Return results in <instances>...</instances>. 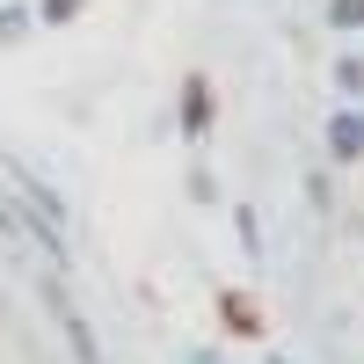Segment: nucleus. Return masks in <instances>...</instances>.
Instances as JSON below:
<instances>
[{"instance_id":"f8f14e48","label":"nucleus","mask_w":364,"mask_h":364,"mask_svg":"<svg viewBox=\"0 0 364 364\" xmlns=\"http://www.w3.org/2000/svg\"><path fill=\"white\" fill-rule=\"evenodd\" d=\"M255 364H291V357H255Z\"/></svg>"},{"instance_id":"423d86ee","label":"nucleus","mask_w":364,"mask_h":364,"mask_svg":"<svg viewBox=\"0 0 364 364\" xmlns=\"http://www.w3.org/2000/svg\"><path fill=\"white\" fill-rule=\"evenodd\" d=\"M321 29L336 44H364V0H321Z\"/></svg>"},{"instance_id":"9b49d317","label":"nucleus","mask_w":364,"mask_h":364,"mask_svg":"<svg viewBox=\"0 0 364 364\" xmlns=\"http://www.w3.org/2000/svg\"><path fill=\"white\" fill-rule=\"evenodd\" d=\"M175 364H226V357H219V350H204V343H190V350H182Z\"/></svg>"},{"instance_id":"9d476101","label":"nucleus","mask_w":364,"mask_h":364,"mask_svg":"<svg viewBox=\"0 0 364 364\" xmlns=\"http://www.w3.org/2000/svg\"><path fill=\"white\" fill-rule=\"evenodd\" d=\"M233 233H240V248H248V262H262V219H255V204H233Z\"/></svg>"},{"instance_id":"f03ea898","label":"nucleus","mask_w":364,"mask_h":364,"mask_svg":"<svg viewBox=\"0 0 364 364\" xmlns=\"http://www.w3.org/2000/svg\"><path fill=\"white\" fill-rule=\"evenodd\" d=\"M211 124H219V87H211V73H182V87H175V132H182V146H204Z\"/></svg>"},{"instance_id":"1a4fd4ad","label":"nucleus","mask_w":364,"mask_h":364,"mask_svg":"<svg viewBox=\"0 0 364 364\" xmlns=\"http://www.w3.org/2000/svg\"><path fill=\"white\" fill-rule=\"evenodd\" d=\"M182 190H190V204H197V211H211V204H219V175H211L204 161H190V175H182Z\"/></svg>"},{"instance_id":"39448f33","label":"nucleus","mask_w":364,"mask_h":364,"mask_svg":"<svg viewBox=\"0 0 364 364\" xmlns=\"http://www.w3.org/2000/svg\"><path fill=\"white\" fill-rule=\"evenodd\" d=\"M299 190H306V211H314V219H336V211H343V197H336V175H328V161H306Z\"/></svg>"},{"instance_id":"7ed1b4c3","label":"nucleus","mask_w":364,"mask_h":364,"mask_svg":"<svg viewBox=\"0 0 364 364\" xmlns=\"http://www.w3.org/2000/svg\"><path fill=\"white\" fill-rule=\"evenodd\" d=\"M44 299H51V321H58V336H66V350H73V364H102V343H95V328L80 321V306L58 284H44Z\"/></svg>"},{"instance_id":"f257e3e1","label":"nucleus","mask_w":364,"mask_h":364,"mask_svg":"<svg viewBox=\"0 0 364 364\" xmlns=\"http://www.w3.org/2000/svg\"><path fill=\"white\" fill-rule=\"evenodd\" d=\"M321 161L328 168H364V102H328L321 109Z\"/></svg>"},{"instance_id":"6e6552de","label":"nucleus","mask_w":364,"mask_h":364,"mask_svg":"<svg viewBox=\"0 0 364 364\" xmlns=\"http://www.w3.org/2000/svg\"><path fill=\"white\" fill-rule=\"evenodd\" d=\"M95 0H37V29H73Z\"/></svg>"},{"instance_id":"0eeeda50","label":"nucleus","mask_w":364,"mask_h":364,"mask_svg":"<svg viewBox=\"0 0 364 364\" xmlns=\"http://www.w3.org/2000/svg\"><path fill=\"white\" fill-rule=\"evenodd\" d=\"M29 29H37V0H0V51L29 44Z\"/></svg>"},{"instance_id":"20e7f679","label":"nucleus","mask_w":364,"mask_h":364,"mask_svg":"<svg viewBox=\"0 0 364 364\" xmlns=\"http://www.w3.org/2000/svg\"><path fill=\"white\" fill-rule=\"evenodd\" d=\"M328 95L336 102H364V44H336L328 51Z\"/></svg>"}]
</instances>
